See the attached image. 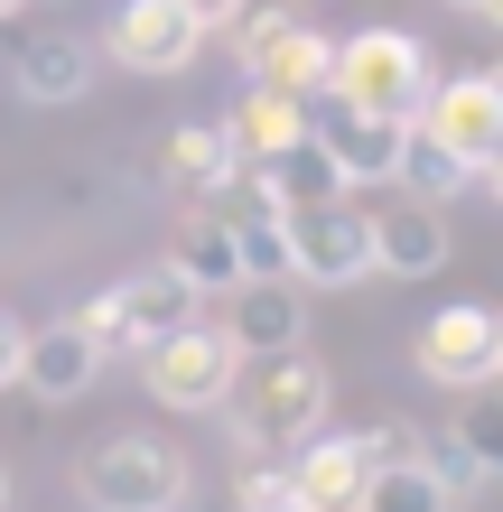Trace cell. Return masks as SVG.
<instances>
[{
    "instance_id": "1",
    "label": "cell",
    "mask_w": 503,
    "mask_h": 512,
    "mask_svg": "<svg viewBox=\"0 0 503 512\" xmlns=\"http://www.w3.org/2000/svg\"><path fill=\"white\" fill-rule=\"evenodd\" d=\"M429 47L410 38V28H354V38H336L327 56V103L336 112H364V122H420V103H429Z\"/></svg>"
},
{
    "instance_id": "2",
    "label": "cell",
    "mask_w": 503,
    "mask_h": 512,
    "mask_svg": "<svg viewBox=\"0 0 503 512\" xmlns=\"http://www.w3.org/2000/svg\"><path fill=\"white\" fill-rule=\"evenodd\" d=\"M327 401H336V373L317 364L308 345H289V354H271L261 364V382H252V401H243V457H289V447H308L317 429H327Z\"/></svg>"
},
{
    "instance_id": "3",
    "label": "cell",
    "mask_w": 503,
    "mask_h": 512,
    "mask_svg": "<svg viewBox=\"0 0 503 512\" xmlns=\"http://www.w3.org/2000/svg\"><path fill=\"white\" fill-rule=\"evenodd\" d=\"M75 494L94 512H177L187 503V457L168 438H140V429H112L84 447L75 466Z\"/></svg>"
},
{
    "instance_id": "4",
    "label": "cell",
    "mask_w": 503,
    "mask_h": 512,
    "mask_svg": "<svg viewBox=\"0 0 503 512\" xmlns=\"http://www.w3.org/2000/svg\"><path fill=\"white\" fill-rule=\"evenodd\" d=\"M280 261H289L299 289H354V280H373V233H364V215H354V196L289 205V215H280Z\"/></svg>"
},
{
    "instance_id": "5",
    "label": "cell",
    "mask_w": 503,
    "mask_h": 512,
    "mask_svg": "<svg viewBox=\"0 0 503 512\" xmlns=\"http://www.w3.org/2000/svg\"><path fill=\"white\" fill-rule=\"evenodd\" d=\"M140 382H150L159 410H224L233 382H243V354L224 345V326H177V336L140 345Z\"/></svg>"
},
{
    "instance_id": "6",
    "label": "cell",
    "mask_w": 503,
    "mask_h": 512,
    "mask_svg": "<svg viewBox=\"0 0 503 512\" xmlns=\"http://www.w3.org/2000/svg\"><path fill=\"white\" fill-rule=\"evenodd\" d=\"M410 131H429L466 177H485V187H494V177H503V84L494 75H438Z\"/></svg>"
},
{
    "instance_id": "7",
    "label": "cell",
    "mask_w": 503,
    "mask_h": 512,
    "mask_svg": "<svg viewBox=\"0 0 503 512\" xmlns=\"http://www.w3.org/2000/svg\"><path fill=\"white\" fill-rule=\"evenodd\" d=\"M233 38H243V66L261 94H289V103L327 94V56H336L327 28H308L289 10H233Z\"/></svg>"
},
{
    "instance_id": "8",
    "label": "cell",
    "mask_w": 503,
    "mask_h": 512,
    "mask_svg": "<svg viewBox=\"0 0 503 512\" xmlns=\"http://www.w3.org/2000/svg\"><path fill=\"white\" fill-rule=\"evenodd\" d=\"M410 364H420L429 382H448V391H485V382L503 373V317L485 308V298H457V308H438V317L420 326Z\"/></svg>"
},
{
    "instance_id": "9",
    "label": "cell",
    "mask_w": 503,
    "mask_h": 512,
    "mask_svg": "<svg viewBox=\"0 0 503 512\" xmlns=\"http://www.w3.org/2000/svg\"><path fill=\"white\" fill-rule=\"evenodd\" d=\"M364 475H373V438L364 429H317L308 447H289V457H280V485H289L299 512H354Z\"/></svg>"
},
{
    "instance_id": "10",
    "label": "cell",
    "mask_w": 503,
    "mask_h": 512,
    "mask_svg": "<svg viewBox=\"0 0 503 512\" xmlns=\"http://www.w3.org/2000/svg\"><path fill=\"white\" fill-rule=\"evenodd\" d=\"M103 308H112V345H122V354H140V345L177 336V326H196V317H205V298L177 280L168 261H140L131 280H112V289H103Z\"/></svg>"
},
{
    "instance_id": "11",
    "label": "cell",
    "mask_w": 503,
    "mask_h": 512,
    "mask_svg": "<svg viewBox=\"0 0 503 512\" xmlns=\"http://www.w3.org/2000/svg\"><path fill=\"white\" fill-rule=\"evenodd\" d=\"M103 47L122 56L131 75H187L196 56H205V28H187L168 0H122L112 28H103Z\"/></svg>"
},
{
    "instance_id": "12",
    "label": "cell",
    "mask_w": 503,
    "mask_h": 512,
    "mask_svg": "<svg viewBox=\"0 0 503 512\" xmlns=\"http://www.w3.org/2000/svg\"><path fill=\"white\" fill-rule=\"evenodd\" d=\"M103 364H112V354L84 336L75 317H56V326H19V382L38 391V401H84Z\"/></svg>"
},
{
    "instance_id": "13",
    "label": "cell",
    "mask_w": 503,
    "mask_h": 512,
    "mask_svg": "<svg viewBox=\"0 0 503 512\" xmlns=\"http://www.w3.org/2000/svg\"><path fill=\"white\" fill-rule=\"evenodd\" d=\"M224 345L233 354H289V345H308V298L299 280H243L233 289V317H224Z\"/></svg>"
},
{
    "instance_id": "14",
    "label": "cell",
    "mask_w": 503,
    "mask_h": 512,
    "mask_svg": "<svg viewBox=\"0 0 503 512\" xmlns=\"http://www.w3.org/2000/svg\"><path fill=\"white\" fill-rule=\"evenodd\" d=\"M373 233V280H429L438 261H448V224H438V205H373L364 215Z\"/></svg>"
},
{
    "instance_id": "15",
    "label": "cell",
    "mask_w": 503,
    "mask_h": 512,
    "mask_svg": "<svg viewBox=\"0 0 503 512\" xmlns=\"http://www.w3.org/2000/svg\"><path fill=\"white\" fill-rule=\"evenodd\" d=\"M159 177H168V196L215 205V196L243 187V159H233L224 122H177V131H168V149H159Z\"/></svg>"
},
{
    "instance_id": "16",
    "label": "cell",
    "mask_w": 503,
    "mask_h": 512,
    "mask_svg": "<svg viewBox=\"0 0 503 512\" xmlns=\"http://www.w3.org/2000/svg\"><path fill=\"white\" fill-rule=\"evenodd\" d=\"M308 140L336 159L345 177V196L354 187H392V168H401V122H364V112H327V122H308Z\"/></svg>"
},
{
    "instance_id": "17",
    "label": "cell",
    "mask_w": 503,
    "mask_h": 512,
    "mask_svg": "<svg viewBox=\"0 0 503 512\" xmlns=\"http://www.w3.org/2000/svg\"><path fill=\"white\" fill-rule=\"evenodd\" d=\"M243 187H252L261 205H271V215H289V205H336V196H345V177H336V159H327V149H317V140L299 131V140L280 149V159H261V168L243 177Z\"/></svg>"
},
{
    "instance_id": "18",
    "label": "cell",
    "mask_w": 503,
    "mask_h": 512,
    "mask_svg": "<svg viewBox=\"0 0 503 512\" xmlns=\"http://www.w3.org/2000/svg\"><path fill=\"white\" fill-rule=\"evenodd\" d=\"M159 261H168L196 298H205V289H243V252H233V233H224V215H215V205H196V215L177 224V243H168Z\"/></svg>"
},
{
    "instance_id": "19",
    "label": "cell",
    "mask_w": 503,
    "mask_h": 512,
    "mask_svg": "<svg viewBox=\"0 0 503 512\" xmlns=\"http://www.w3.org/2000/svg\"><path fill=\"white\" fill-rule=\"evenodd\" d=\"M299 131H308V103H289V94H261V84H252V94L224 112V140H233V159H243V177H252L261 159H280V149L299 140Z\"/></svg>"
},
{
    "instance_id": "20",
    "label": "cell",
    "mask_w": 503,
    "mask_h": 512,
    "mask_svg": "<svg viewBox=\"0 0 503 512\" xmlns=\"http://www.w3.org/2000/svg\"><path fill=\"white\" fill-rule=\"evenodd\" d=\"M10 75H19L28 103H75L84 84H94V47H84V38H28Z\"/></svg>"
},
{
    "instance_id": "21",
    "label": "cell",
    "mask_w": 503,
    "mask_h": 512,
    "mask_svg": "<svg viewBox=\"0 0 503 512\" xmlns=\"http://www.w3.org/2000/svg\"><path fill=\"white\" fill-rule=\"evenodd\" d=\"M354 512H457V494L438 485L429 466H410V457H382L364 475V494H354Z\"/></svg>"
},
{
    "instance_id": "22",
    "label": "cell",
    "mask_w": 503,
    "mask_h": 512,
    "mask_svg": "<svg viewBox=\"0 0 503 512\" xmlns=\"http://www.w3.org/2000/svg\"><path fill=\"white\" fill-rule=\"evenodd\" d=\"M392 187H401L410 205H448V196H466V187H485V177H466L429 131H401V168H392Z\"/></svg>"
},
{
    "instance_id": "23",
    "label": "cell",
    "mask_w": 503,
    "mask_h": 512,
    "mask_svg": "<svg viewBox=\"0 0 503 512\" xmlns=\"http://www.w3.org/2000/svg\"><path fill=\"white\" fill-rule=\"evenodd\" d=\"M457 457L476 466V485L503 466V419H494V410H466V419H457Z\"/></svg>"
},
{
    "instance_id": "24",
    "label": "cell",
    "mask_w": 503,
    "mask_h": 512,
    "mask_svg": "<svg viewBox=\"0 0 503 512\" xmlns=\"http://www.w3.org/2000/svg\"><path fill=\"white\" fill-rule=\"evenodd\" d=\"M187 28H233V10H252V0H168Z\"/></svg>"
},
{
    "instance_id": "25",
    "label": "cell",
    "mask_w": 503,
    "mask_h": 512,
    "mask_svg": "<svg viewBox=\"0 0 503 512\" xmlns=\"http://www.w3.org/2000/svg\"><path fill=\"white\" fill-rule=\"evenodd\" d=\"M10 382H19V326L0 317V391H10Z\"/></svg>"
},
{
    "instance_id": "26",
    "label": "cell",
    "mask_w": 503,
    "mask_h": 512,
    "mask_svg": "<svg viewBox=\"0 0 503 512\" xmlns=\"http://www.w3.org/2000/svg\"><path fill=\"white\" fill-rule=\"evenodd\" d=\"M233 512H299V503H289V485H280V494H261V503H233Z\"/></svg>"
},
{
    "instance_id": "27",
    "label": "cell",
    "mask_w": 503,
    "mask_h": 512,
    "mask_svg": "<svg viewBox=\"0 0 503 512\" xmlns=\"http://www.w3.org/2000/svg\"><path fill=\"white\" fill-rule=\"evenodd\" d=\"M448 10H466V19H494V10H503V0H448Z\"/></svg>"
},
{
    "instance_id": "28",
    "label": "cell",
    "mask_w": 503,
    "mask_h": 512,
    "mask_svg": "<svg viewBox=\"0 0 503 512\" xmlns=\"http://www.w3.org/2000/svg\"><path fill=\"white\" fill-rule=\"evenodd\" d=\"M19 10H28V0H0V19H19Z\"/></svg>"
},
{
    "instance_id": "29",
    "label": "cell",
    "mask_w": 503,
    "mask_h": 512,
    "mask_svg": "<svg viewBox=\"0 0 503 512\" xmlns=\"http://www.w3.org/2000/svg\"><path fill=\"white\" fill-rule=\"evenodd\" d=\"M0 512H10V475H0Z\"/></svg>"
}]
</instances>
